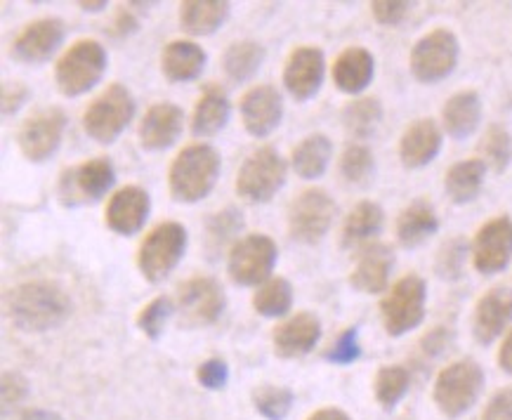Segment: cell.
Segmentation results:
<instances>
[{
    "mask_svg": "<svg viewBox=\"0 0 512 420\" xmlns=\"http://www.w3.org/2000/svg\"><path fill=\"white\" fill-rule=\"evenodd\" d=\"M12 326L24 333L55 331L71 317L74 303L55 281H26L12 288L5 298Z\"/></svg>",
    "mask_w": 512,
    "mask_h": 420,
    "instance_id": "1",
    "label": "cell"
},
{
    "mask_svg": "<svg viewBox=\"0 0 512 420\" xmlns=\"http://www.w3.org/2000/svg\"><path fill=\"white\" fill-rule=\"evenodd\" d=\"M220 154L210 144H189L168 170L170 196L177 203H199L218 185Z\"/></svg>",
    "mask_w": 512,
    "mask_h": 420,
    "instance_id": "2",
    "label": "cell"
},
{
    "mask_svg": "<svg viewBox=\"0 0 512 420\" xmlns=\"http://www.w3.org/2000/svg\"><path fill=\"white\" fill-rule=\"evenodd\" d=\"M137 102L126 85L111 83L104 88L83 114V130L90 140L100 144H114L126 133L130 121L135 118Z\"/></svg>",
    "mask_w": 512,
    "mask_h": 420,
    "instance_id": "3",
    "label": "cell"
},
{
    "mask_svg": "<svg viewBox=\"0 0 512 420\" xmlns=\"http://www.w3.org/2000/svg\"><path fill=\"white\" fill-rule=\"evenodd\" d=\"M107 64L109 57L102 43L90 41V38L76 41L59 57L55 67V83L59 93L67 97H81L90 93L104 78Z\"/></svg>",
    "mask_w": 512,
    "mask_h": 420,
    "instance_id": "4",
    "label": "cell"
},
{
    "mask_svg": "<svg viewBox=\"0 0 512 420\" xmlns=\"http://www.w3.org/2000/svg\"><path fill=\"white\" fill-rule=\"evenodd\" d=\"M187 229L180 222H161L152 232L144 236L140 253H137V267L149 284H161L187 253Z\"/></svg>",
    "mask_w": 512,
    "mask_h": 420,
    "instance_id": "5",
    "label": "cell"
},
{
    "mask_svg": "<svg viewBox=\"0 0 512 420\" xmlns=\"http://www.w3.org/2000/svg\"><path fill=\"white\" fill-rule=\"evenodd\" d=\"M288 166L274 147H260L241 163L236 194L248 203H269L286 185Z\"/></svg>",
    "mask_w": 512,
    "mask_h": 420,
    "instance_id": "6",
    "label": "cell"
},
{
    "mask_svg": "<svg viewBox=\"0 0 512 420\" xmlns=\"http://www.w3.org/2000/svg\"><path fill=\"white\" fill-rule=\"evenodd\" d=\"M425 300H428V286L418 274H406L399 279L380 303L387 336L399 338L423 324Z\"/></svg>",
    "mask_w": 512,
    "mask_h": 420,
    "instance_id": "7",
    "label": "cell"
},
{
    "mask_svg": "<svg viewBox=\"0 0 512 420\" xmlns=\"http://www.w3.org/2000/svg\"><path fill=\"white\" fill-rule=\"evenodd\" d=\"M484 371L472 359H461L439 373L435 380V404L449 418L463 416L482 395Z\"/></svg>",
    "mask_w": 512,
    "mask_h": 420,
    "instance_id": "8",
    "label": "cell"
},
{
    "mask_svg": "<svg viewBox=\"0 0 512 420\" xmlns=\"http://www.w3.org/2000/svg\"><path fill=\"white\" fill-rule=\"evenodd\" d=\"M279 248L267 234H248L229 248L227 272L236 286H262L272 279Z\"/></svg>",
    "mask_w": 512,
    "mask_h": 420,
    "instance_id": "9",
    "label": "cell"
},
{
    "mask_svg": "<svg viewBox=\"0 0 512 420\" xmlns=\"http://www.w3.org/2000/svg\"><path fill=\"white\" fill-rule=\"evenodd\" d=\"M114 182L116 170L111 166V161L104 159V156H97V159L85 161L81 166L62 170L57 196L67 208L88 206V203H97L102 196H107Z\"/></svg>",
    "mask_w": 512,
    "mask_h": 420,
    "instance_id": "10",
    "label": "cell"
},
{
    "mask_svg": "<svg viewBox=\"0 0 512 420\" xmlns=\"http://www.w3.org/2000/svg\"><path fill=\"white\" fill-rule=\"evenodd\" d=\"M336 210V201L324 189H305L288 208V234L298 244H319L336 220Z\"/></svg>",
    "mask_w": 512,
    "mask_h": 420,
    "instance_id": "11",
    "label": "cell"
},
{
    "mask_svg": "<svg viewBox=\"0 0 512 420\" xmlns=\"http://www.w3.org/2000/svg\"><path fill=\"white\" fill-rule=\"evenodd\" d=\"M461 45L454 31L435 29L425 34L411 50V74L416 81L432 85L454 74Z\"/></svg>",
    "mask_w": 512,
    "mask_h": 420,
    "instance_id": "12",
    "label": "cell"
},
{
    "mask_svg": "<svg viewBox=\"0 0 512 420\" xmlns=\"http://www.w3.org/2000/svg\"><path fill=\"white\" fill-rule=\"evenodd\" d=\"M225 305V291L213 277H192L177 288L175 314L185 328L213 326L225 312Z\"/></svg>",
    "mask_w": 512,
    "mask_h": 420,
    "instance_id": "13",
    "label": "cell"
},
{
    "mask_svg": "<svg viewBox=\"0 0 512 420\" xmlns=\"http://www.w3.org/2000/svg\"><path fill=\"white\" fill-rule=\"evenodd\" d=\"M67 130V114L59 107H43L22 123L17 133L19 152L26 161L45 163L62 144Z\"/></svg>",
    "mask_w": 512,
    "mask_h": 420,
    "instance_id": "14",
    "label": "cell"
},
{
    "mask_svg": "<svg viewBox=\"0 0 512 420\" xmlns=\"http://www.w3.org/2000/svg\"><path fill=\"white\" fill-rule=\"evenodd\" d=\"M470 253L472 265L484 277L503 272L512 260V220L508 215H498L479 227Z\"/></svg>",
    "mask_w": 512,
    "mask_h": 420,
    "instance_id": "15",
    "label": "cell"
},
{
    "mask_svg": "<svg viewBox=\"0 0 512 420\" xmlns=\"http://www.w3.org/2000/svg\"><path fill=\"white\" fill-rule=\"evenodd\" d=\"M67 38V26L57 17H43L26 24V29L15 38L10 55L19 64H43L62 48Z\"/></svg>",
    "mask_w": 512,
    "mask_h": 420,
    "instance_id": "16",
    "label": "cell"
},
{
    "mask_svg": "<svg viewBox=\"0 0 512 420\" xmlns=\"http://www.w3.org/2000/svg\"><path fill=\"white\" fill-rule=\"evenodd\" d=\"M326 57L314 45H300L286 59L284 85L295 102H310L324 85Z\"/></svg>",
    "mask_w": 512,
    "mask_h": 420,
    "instance_id": "17",
    "label": "cell"
},
{
    "mask_svg": "<svg viewBox=\"0 0 512 420\" xmlns=\"http://www.w3.org/2000/svg\"><path fill=\"white\" fill-rule=\"evenodd\" d=\"M149 210H152V199L147 189L128 185L109 199L104 210V225L118 236H135L147 225Z\"/></svg>",
    "mask_w": 512,
    "mask_h": 420,
    "instance_id": "18",
    "label": "cell"
},
{
    "mask_svg": "<svg viewBox=\"0 0 512 420\" xmlns=\"http://www.w3.org/2000/svg\"><path fill=\"white\" fill-rule=\"evenodd\" d=\"M284 97L274 85H255L241 97V121L253 137H267L281 126Z\"/></svg>",
    "mask_w": 512,
    "mask_h": 420,
    "instance_id": "19",
    "label": "cell"
},
{
    "mask_svg": "<svg viewBox=\"0 0 512 420\" xmlns=\"http://www.w3.org/2000/svg\"><path fill=\"white\" fill-rule=\"evenodd\" d=\"M321 338V321L310 312H298L272 331V345L281 359L307 357Z\"/></svg>",
    "mask_w": 512,
    "mask_h": 420,
    "instance_id": "20",
    "label": "cell"
},
{
    "mask_svg": "<svg viewBox=\"0 0 512 420\" xmlns=\"http://www.w3.org/2000/svg\"><path fill=\"white\" fill-rule=\"evenodd\" d=\"M512 324V291L508 286L491 288L479 298L472 317V333L477 343L491 345L496 338H501L505 328Z\"/></svg>",
    "mask_w": 512,
    "mask_h": 420,
    "instance_id": "21",
    "label": "cell"
},
{
    "mask_svg": "<svg viewBox=\"0 0 512 420\" xmlns=\"http://www.w3.org/2000/svg\"><path fill=\"white\" fill-rule=\"evenodd\" d=\"M185 130V111L173 102H159L140 123V144L147 152H166Z\"/></svg>",
    "mask_w": 512,
    "mask_h": 420,
    "instance_id": "22",
    "label": "cell"
},
{
    "mask_svg": "<svg viewBox=\"0 0 512 420\" xmlns=\"http://www.w3.org/2000/svg\"><path fill=\"white\" fill-rule=\"evenodd\" d=\"M392 267H395V253L387 244H369L359 251L357 265L350 274V284L359 293H383L390 284Z\"/></svg>",
    "mask_w": 512,
    "mask_h": 420,
    "instance_id": "23",
    "label": "cell"
},
{
    "mask_svg": "<svg viewBox=\"0 0 512 420\" xmlns=\"http://www.w3.org/2000/svg\"><path fill=\"white\" fill-rule=\"evenodd\" d=\"M442 152V130L432 118H418L399 140V159L406 168H425Z\"/></svg>",
    "mask_w": 512,
    "mask_h": 420,
    "instance_id": "24",
    "label": "cell"
},
{
    "mask_svg": "<svg viewBox=\"0 0 512 420\" xmlns=\"http://www.w3.org/2000/svg\"><path fill=\"white\" fill-rule=\"evenodd\" d=\"M376 74V59L366 48L352 45L343 50L333 64V83L347 95H359L369 88Z\"/></svg>",
    "mask_w": 512,
    "mask_h": 420,
    "instance_id": "25",
    "label": "cell"
},
{
    "mask_svg": "<svg viewBox=\"0 0 512 420\" xmlns=\"http://www.w3.org/2000/svg\"><path fill=\"white\" fill-rule=\"evenodd\" d=\"M206 59L194 41H170L161 52V74L170 83H192L206 69Z\"/></svg>",
    "mask_w": 512,
    "mask_h": 420,
    "instance_id": "26",
    "label": "cell"
},
{
    "mask_svg": "<svg viewBox=\"0 0 512 420\" xmlns=\"http://www.w3.org/2000/svg\"><path fill=\"white\" fill-rule=\"evenodd\" d=\"M229 116H232V104H229L225 90L218 85H210L203 90L194 107L192 116V133L196 137H213L227 128Z\"/></svg>",
    "mask_w": 512,
    "mask_h": 420,
    "instance_id": "27",
    "label": "cell"
},
{
    "mask_svg": "<svg viewBox=\"0 0 512 420\" xmlns=\"http://www.w3.org/2000/svg\"><path fill=\"white\" fill-rule=\"evenodd\" d=\"M444 130L454 140H465L475 133L479 121H482V100L475 90H461L454 97H449L442 109Z\"/></svg>",
    "mask_w": 512,
    "mask_h": 420,
    "instance_id": "28",
    "label": "cell"
},
{
    "mask_svg": "<svg viewBox=\"0 0 512 420\" xmlns=\"http://www.w3.org/2000/svg\"><path fill=\"white\" fill-rule=\"evenodd\" d=\"M439 220L432 203L418 199L406 206L397 218V239L404 248H418L437 234Z\"/></svg>",
    "mask_w": 512,
    "mask_h": 420,
    "instance_id": "29",
    "label": "cell"
},
{
    "mask_svg": "<svg viewBox=\"0 0 512 420\" xmlns=\"http://www.w3.org/2000/svg\"><path fill=\"white\" fill-rule=\"evenodd\" d=\"M227 0H187L180 3V24L189 36H210L227 22Z\"/></svg>",
    "mask_w": 512,
    "mask_h": 420,
    "instance_id": "30",
    "label": "cell"
},
{
    "mask_svg": "<svg viewBox=\"0 0 512 420\" xmlns=\"http://www.w3.org/2000/svg\"><path fill=\"white\" fill-rule=\"evenodd\" d=\"M333 142L324 133L307 135L291 154V166L303 180H319L331 166Z\"/></svg>",
    "mask_w": 512,
    "mask_h": 420,
    "instance_id": "31",
    "label": "cell"
},
{
    "mask_svg": "<svg viewBox=\"0 0 512 420\" xmlns=\"http://www.w3.org/2000/svg\"><path fill=\"white\" fill-rule=\"evenodd\" d=\"M385 213L378 203L361 201L350 210L345 225H343V246L345 248H364L376 239L383 229Z\"/></svg>",
    "mask_w": 512,
    "mask_h": 420,
    "instance_id": "32",
    "label": "cell"
},
{
    "mask_svg": "<svg viewBox=\"0 0 512 420\" xmlns=\"http://www.w3.org/2000/svg\"><path fill=\"white\" fill-rule=\"evenodd\" d=\"M484 177H487V166L479 159H468L456 163L446 170L444 189L449 199L463 206V203L475 201L484 187Z\"/></svg>",
    "mask_w": 512,
    "mask_h": 420,
    "instance_id": "33",
    "label": "cell"
},
{
    "mask_svg": "<svg viewBox=\"0 0 512 420\" xmlns=\"http://www.w3.org/2000/svg\"><path fill=\"white\" fill-rule=\"evenodd\" d=\"M265 55L267 52L258 41H236L222 55V69L229 81L246 83L262 69Z\"/></svg>",
    "mask_w": 512,
    "mask_h": 420,
    "instance_id": "34",
    "label": "cell"
},
{
    "mask_svg": "<svg viewBox=\"0 0 512 420\" xmlns=\"http://www.w3.org/2000/svg\"><path fill=\"white\" fill-rule=\"evenodd\" d=\"M253 307L260 317L279 319L286 317L293 307V286L284 277H272L265 284L258 286L253 295Z\"/></svg>",
    "mask_w": 512,
    "mask_h": 420,
    "instance_id": "35",
    "label": "cell"
},
{
    "mask_svg": "<svg viewBox=\"0 0 512 420\" xmlns=\"http://www.w3.org/2000/svg\"><path fill=\"white\" fill-rule=\"evenodd\" d=\"M380 121H383V104L376 97H359L350 102L343 111L345 130L354 140H366L376 133Z\"/></svg>",
    "mask_w": 512,
    "mask_h": 420,
    "instance_id": "36",
    "label": "cell"
},
{
    "mask_svg": "<svg viewBox=\"0 0 512 420\" xmlns=\"http://www.w3.org/2000/svg\"><path fill=\"white\" fill-rule=\"evenodd\" d=\"M241 227H244V218L236 208H225L220 213L210 215L206 220V251L210 253V258L225 251L234 241V236L241 232Z\"/></svg>",
    "mask_w": 512,
    "mask_h": 420,
    "instance_id": "37",
    "label": "cell"
},
{
    "mask_svg": "<svg viewBox=\"0 0 512 420\" xmlns=\"http://www.w3.org/2000/svg\"><path fill=\"white\" fill-rule=\"evenodd\" d=\"M479 161L494 173H505L512 161V140L503 126H489L479 142Z\"/></svg>",
    "mask_w": 512,
    "mask_h": 420,
    "instance_id": "38",
    "label": "cell"
},
{
    "mask_svg": "<svg viewBox=\"0 0 512 420\" xmlns=\"http://www.w3.org/2000/svg\"><path fill=\"white\" fill-rule=\"evenodd\" d=\"M409 385L411 376L404 366H383V369L376 373V380H373V392H376L378 404L390 411L402 402Z\"/></svg>",
    "mask_w": 512,
    "mask_h": 420,
    "instance_id": "39",
    "label": "cell"
},
{
    "mask_svg": "<svg viewBox=\"0 0 512 420\" xmlns=\"http://www.w3.org/2000/svg\"><path fill=\"white\" fill-rule=\"evenodd\" d=\"M253 409L267 420H284L293 409V392L281 385H260L253 390Z\"/></svg>",
    "mask_w": 512,
    "mask_h": 420,
    "instance_id": "40",
    "label": "cell"
},
{
    "mask_svg": "<svg viewBox=\"0 0 512 420\" xmlns=\"http://www.w3.org/2000/svg\"><path fill=\"white\" fill-rule=\"evenodd\" d=\"M376 170V159L366 144H350L340 156V175L350 185H366Z\"/></svg>",
    "mask_w": 512,
    "mask_h": 420,
    "instance_id": "41",
    "label": "cell"
},
{
    "mask_svg": "<svg viewBox=\"0 0 512 420\" xmlns=\"http://www.w3.org/2000/svg\"><path fill=\"white\" fill-rule=\"evenodd\" d=\"M175 314V300L168 295H159L152 303H147L137 314V328L147 336L149 340H159L166 331V324Z\"/></svg>",
    "mask_w": 512,
    "mask_h": 420,
    "instance_id": "42",
    "label": "cell"
},
{
    "mask_svg": "<svg viewBox=\"0 0 512 420\" xmlns=\"http://www.w3.org/2000/svg\"><path fill=\"white\" fill-rule=\"evenodd\" d=\"M465 258H468V244L463 239H451L439 248L435 269L437 274L446 281H456L463 277Z\"/></svg>",
    "mask_w": 512,
    "mask_h": 420,
    "instance_id": "43",
    "label": "cell"
},
{
    "mask_svg": "<svg viewBox=\"0 0 512 420\" xmlns=\"http://www.w3.org/2000/svg\"><path fill=\"white\" fill-rule=\"evenodd\" d=\"M361 354V347H359V331L354 326L347 328L338 336L336 343L328 347L326 352V362L336 364V366H347L352 362H357Z\"/></svg>",
    "mask_w": 512,
    "mask_h": 420,
    "instance_id": "44",
    "label": "cell"
},
{
    "mask_svg": "<svg viewBox=\"0 0 512 420\" xmlns=\"http://www.w3.org/2000/svg\"><path fill=\"white\" fill-rule=\"evenodd\" d=\"M196 380H199V385L206 387V390H222L229 380V366L225 359H206V362L199 364V369H196Z\"/></svg>",
    "mask_w": 512,
    "mask_h": 420,
    "instance_id": "45",
    "label": "cell"
},
{
    "mask_svg": "<svg viewBox=\"0 0 512 420\" xmlns=\"http://www.w3.org/2000/svg\"><path fill=\"white\" fill-rule=\"evenodd\" d=\"M413 5L406 3V0H376L371 3L373 19L383 26H397L402 24L406 15H409Z\"/></svg>",
    "mask_w": 512,
    "mask_h": 420,
    "instance_id": "46",
    "label": "cell"
},
{
    "mask_svg": "<svg viewBox=\"0 0 512 420\" xmlns=\"http://www.w3.org/2000/svg\"><path fill=\"white\" fill-rule=\"evenodd\" d=\"M31 90L29 85H24L22 81H5L3 83V97H0V104H3V116H15L19 109L29 102Z\"/></svg>",
    "mask_w": 512,
    "mask_h": 420,
    "instance_id": "47",
    "label": "cell"
},
{
    "mask_svg": "<svg viewBox=\"0 0 512 420\" xmlns=\"http://www.w3.org/2000/svg\"><path fill=\"white\" fill-rule=\"evenodd\" d=\"M482 420H512V387H505L491 397Z\"/></svg>",
    "mask_w": 512,
    "mask_h": 420,
    "instance_id": "48",
    "label": "cell"
},
{
    "mask_svg": "<svg viewBox=\"0 0 512 420\" xmlns=\"http://www.w3.org/2000/svg\"><path fill=\"white\" fill-rule=\"evenodd\" d=\"M26 392H29V387H26V380L19 376V373H5L3 376V402L5 404L22 402V399L26 397Z\"/></svg>",
    "mask_w": 512,
    "mask_h": 420,
    "instance_id": "49",
    "label": "cell"
},
{
    "mask_svg": "<svg viewBox=\"0 0 512 420\" xmlns=\"http://www.w3.org/2000/svg\"><path fill=\"white\" fill-rule=\"evenodd\" d=\"M137 26H140V19H137L133 5H126V8L116 15V22L111 26V34L118 38H126L130 34H135Z\"/></svg>",
    "mask_w": 512,
    "mask_h": 420,
    "instance_id": "50",
    "label": "cell"
},
{
    "mask_svg": "<svg viewBox=\"0 0 512 420\" xmlns=\"http://www.w3.org/2000/svg\"><path fill=\"white\" fill-rule=\"evenodd\" d=\"M446 347V331L444 328H437V331L428 333V336L423 338V352L430 354V357H435Z\"/></svg>",
    "mask_w": 512,
    "mask_h": 420,
    "instance_id": "51",
    "label": "cell"
},
{
    "mask_svg": "<svg viewBox=\"0 0 512 420\" xmlns=\"http://www.w3.org/2000/svg\"><path fill=\"white\" fill-rule=\"evenodd\" d=\"M498 364L505 373H512V331L505 336L501 350H498Z\"/></svg>",
    "mask_w": 512,
    "mask_h": 420,
    "instance_id": "52",
    "label": "cell"
},
{
    "mask_svg": "<svg viewBox=\"0 0 512 420\" xmlns=\"http://www.w3.org/2000/svg\"><path fill=\"white\" fill-rule=\"evenodd\" d=\"M307 420H350V416L340 409H321L317 413H312Z\"/></svg>",
    "mask_w": 512,
    "mask_h": 420,
    "instance_id": "53",
    "label": "cell"
},
{
    "mask_svg": "<svg viewBox=\"0 0 512 420\" xmlns=\"http://www.w3.org/2000/svg\"><path fill=\"white\" fill-rule=\"evenodd\" d=\"M22 420H62V418H59L57 413H52V411H43V409H31V411H26V413H24Z\"/></svg>",
    "mask_w": 512,
    "mask_h": 420,
    "instance_id": "54",
    "label": "cell"
},
{
    "mask_svg": "<svg viewBox=\"0 0 512 420\" xmlns=\"http://www.w3.org/2000/svg\"><path fill=\"white\" fill-rule=\"evenodd\" d=\"M78 5H81L83 12H102L104 8H109V3H104V0L102 3H85L83 0V3H78Z\"/></svg>",
    "mask_w": 512,
    "mask_h": 420,
    "instance_id": "55",
    "label": "cell"
}]
</instances>
